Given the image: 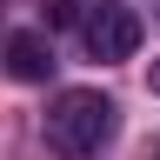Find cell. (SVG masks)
Returning a JSON list of instances; mask_svg holds the SVG:
<instances>
[{"instance_id":"obj_3","label":"cell","mask_w":160,"mask_h":160,"mask_svg":"<svg viewBox=\"0 0 160 160\" xmlns=\"http://www.w3.org/2000/svg\"><path fill=\"white\" fill-rule=\"evenodd\" d=\"M7 73L20 80V87L47 80V73H53V47H47V33H7Z\"/></svg>"},{"instance_id":"obj_6","label":"cell","mask_w":160,"mask_h":160,"mask_svg":"<svg viewBox=\"0 0 160 160\" xmlns=\"http://www.w3.org/2000/svg\"><path fill=\"white\" fill-rule=\"evenodd\" d=\"M147 160H160V147H153V153H147Z\"/></svg>"},{"instance_id":"obj_2","label":"cell","mask_w":160,"mask_h":160,"mask_svg":"<svg viewBox=\"0 0 160 160\" xmlns=\"http://www.w3.org/2000/svg\"><path fill=\"white\" fill-rule=\"evenodd\" d=\"M80 40H87V53L93 60H133L140 53V40H147V20H140L127 0H93L87 13H80Z\"/></svg>"},{"instance_id":"obj_5","label":"cell","mask_w":160,"mask_h":160,"mask_svg":"<svg viewBox=\"0 0 160 160\" xmlns=\"http://www.w3.org/2000/svg\"><path fill=\"white\" fill-rule=\"evenodd\" d=\"M147 87H153V93H160V60H153V67H147Z\"/></svg>"},{"instance_id":"obj_1","label":"cell","mask_w":160,"mask_h":160,"mask_svg":"<svg viewBox=\"0 0 160 160\" xmlns=\"http://www.w3.org/2000/svg\"><path fill=\"white\" fill-rule=\"evenodd\" d=\"M113 127H120V107L100 87H67V93H53V107H47V147L67 153V160H93L113 140Z\"/></svg>"},{"instance_id":"obj_4","label":"cell","mask_w":160,"mask_h":160,"mask_svg":"<svg viewBox=\"0 0 160 160\" xmlns=\"http://www.w3.org/2000/svg\"><path fill=\"white\" fill-rule=\"evenodd\" d=\"M80 13H87V0H53V27H80Z\"/></svg>"}]
</instances>
